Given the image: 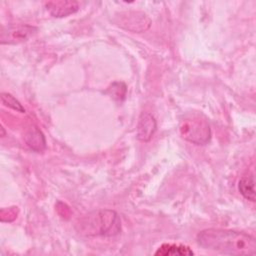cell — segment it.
<instances>
[{
	"mask_svg": "<svg viewBox=\"0 0 256 256\" xmlns=\"http://www.w3.org/2000/svg\"><path fill=\"white\" fill-rule=\"evenodd\" d=\"M199 246L206 250L228 255H254L256 240L253 236L235 230L209 228L197 234Z\"/></svg>",
	"mask_w": 256,
	"mask_h": 256,
	"instance_id": "6da1fadb",
	"label": "cell"
},
{
	"mask_svg": "<svg viewBox=\"0 0 256 256\" xmlns=\"http://www.w3.org/2000/svg\"><path fill=\"white\" fill-rule=\"evenodd\" d=\"M77 225L78 232L85 236H114L121 230L118 214L110 209L91 212Z\"/></svg>",
	"mask_w": 256,
	"mask_h": 256,
	"instance_id": "7a4b0ae2",
	"label": "cell"
},
{
	"mask_svg": "<svg viewBox=\"0 0 256 256\" xmlns=\"http://www.w3.org/2000/svg\"><path fill=\"white\" fill-rule=\"evenodd\" d=\"M183 139L196 145H205L211 139V129L208 120L201 114L192 113L186 116L179 126Z\"/></svg>",
	"mask_w": 256,
	"mask_h": 256,
	"instance_id": "3957f363",
	"label": "cell"
},
{
	"mask_svg": "<svg viewBox=\"0 0 256 256\" xmlns=\"http://www.w3.org/2000/svg\"><path fill=\"white\" fill-rule=\"evenodd\" d=\"M114 22L117 26L136 33L145 32L151 26V20L145 13L131 10L118 13Z\"/></svg>",
	"mask_w": 256,
	"mask_h": 256,
	"instance_id": "277c9868",
	"label": "cell"
},
{
	"mask_svg": "<svg viewBox=\"0 0 256 256\" xmlns=\"http://www.w3.org/2000/svg\"><path fill=\"white\" fill-rule=\"evenodd\" d=\"M37 31V28L28 24H12L4 27L0 35L1 44H16L26 41Z\"/></svg>",
	"mask_w": 256,
	"mask_h": 256,
	"instance_id": "5b68a950",
	"label": "cell"
},
{
	"mask_svg": "<svg viewBox=\"0 0 256 256\" xmlns=\"http://www.w3.org/2000/svg\"><path fill=\"white\" fill-rule=\"evenodd\" d=\"M157 128L154 116L148 112H142L136 127V137L139 141L148 142L153 137Z\"/></svg>",
	"mask_w": 256,
	"mask_h": 256,
	"instance_id": "8992f818",
	"label": "cell"
},
{
	"mask_svg": "<svg viewBox=\"0 0 256 256\" xmlns=\"http://www.w3.org/2000/svg\"><path fill=\"white\" fill-rule=\"evenodd\" d=\"M45 6L49 13L54 17H66L69 16L79 9V4L76 1H67V0H59V1H48L45 3Z\"/></svg>",
	"mask_w": 256,
	"mask_h": 256,
	"instance_id": "52a82bcc",
	"label": "cell"
},
{
	"mask_svg": "<svg viewBox=\"0 0 256 256\" xmlns=\"http://www.w3.org/2000/svg\"><path fill=\"white\" fill-rule=\"evenodd\" d=\"M24 141L26 145L36 152H41L46 147V140L42 131L36 127H29L24 134Z\"/></svg>",
	"mask_w": 256,
	"mask_h": 256,
	"instance_id": "ba28073f",
	"label": "cell"
},
{
	"mask_svg": "<svg viewBox=\"0 0 256 256\" xmlns=\"http://www.w3.org/2000/svg\"><path fill=\"white\" fill-rule=\"evenodd\" d=\"M194 252L185 245L181 244H171V243H165L162 244L157 251L155 252V255L160 256H175V255H193Z\"/></svg>",
	"mask_w": 256,
	"mask_h": 256,
	"instance_id": "9c48e42d",
	"label": "cell"
},
{
	"mask_svg": "<svg viewBox=\"0 0 256 256\" xmlns=\"http://www.w3.org/2000/svg\"><path fill=\"white\" fill-rule=\"evenodd\" d=\"M255 181L253 174H249L246 176H243L238 183V189L239 192L242 194V196L250 200L252 202L255 201Z\"/></svg>",
	"mask_w": 256,
	"mask_h": 256,
	"instance_id": "30bf717a",
	"label": "cell"
},
{
	"mask_svg": "<svg viewBox=\"0 0 256 256\" xmlns=\"http://www.w3.org/2000/svg\"><path fill=\"white\" fill-rule=\"evenodd\" d=\"M126 91H127V88L123 82H114L107 89V93L110 95L112 99L116 101L124 100L126 96Z\"/></svg>",
	"mask_w": 256,
	"mask_h": 256,
	"instance_id": "8fae6325",
	"label": "cell"
},
{
	"mask_svg": "<svg viewBox=\"0 0 256 256\" xmlns=\"http://www.w3.org/2000/svg\"><path fill=\"white\" fill-rule=\"evenodd\" d=\"M1 101L2 103L7 106V107H10L20 113H24L25 112V109L24 107L22 106V104L14 97L12 96L11 94L9 93H1Z\"/></svg>",
	"mask_w": 256,
	"mask_h": 256,
	"instance_id": "7c38bea8",
	"label": "cell"
}]
</instances>
